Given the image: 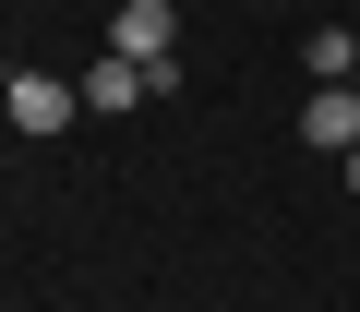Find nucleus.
<instances>
[{
  "instance_id": "obj_1",
  "label": "nucleus",
  "mask_w": 360,
  "mask_h": 312,
  "mask_svg": "<svg viewBox=\"0 0 360 312\" xmlns=\"http://www.w3.org/2000/svg\"><path fill=\"white\" fill-rule=\"evenodd\" d=\"M84 108V84H60V72H13V84H0V120H13V132H60Z\"/></svg>"
},
{
  "instance_id": "obj_2",
  "label": "nucleus",
  "mask_w": 360,
  "mask_h": 312,
  "mask_svg": "<svg viewBox=\"0 0 360 312\" xmlns=\"http://www.w3.org/2000/svg\"><path fill=\"white\" fill-rule=\"evenodd\" d=\"M108 48L120 60H180V13H168V0H120V13H108Z\"/></svg>"
},
{
  "instance_id": "obj_3",
  "label": "nucleus",
  "mask_w": 360,
  "mask_h": 312,
  "mask_svg": "<svg viewBox=\"0 0 360 312\" xmlns=\"http://www.w3.org/2000/svg\"><path fill=\"white\" fill-rule=\"evenodd\" d=\"M300 144L348 156V144H360V84H312V108H300Z\"/></svg>"
},
{
  "instance_id": "obj_4",
  "label": "nucleus",
  "mask_w": 360,
  "mask_h": 312,
  "mask_svg": "<svg viewBox=\"0 0 360 312\" xmlns=\"http://www.w3.org/2000/svg\"><path fill=\"white\" fill-rule=\"evenodd\" d=\"M84 108H96V120H120V108H144V60H120V48H108V60L84 72Z\"/></svg>"
},
{
  "instance_id": "obj_5",
  "label": "nucleus",
  "mask_w": 360,
  "mask_h": 312,
  "mask_svg": "<svg viewBox=\"0 0 360 312\" xmlns=\"http://www.w3.org/2000/svg\"><path fill=\"white\" fill-rule=\"evenodd\" d=\"M300 60H312V84H360V37H348V25H324Z\"/></svg>"
},
{
  "instance_id": "obj_6",
  "label": "nucleus",
  "mask_w": 360,
  "mask_h": 312,
  "mask_svg": "<svg viewBox=\"0 0 360 312\" xmlns=\"http://www.w3.org/2000/svg\"><path fill=\"white\" fill-rule=\"evenodd\" d=\"M348 193H360V144H348Z\"/></svg>"
}]
</instances>
